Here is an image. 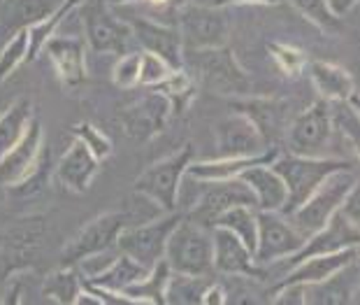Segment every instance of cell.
Wrapping results in <instances>:
<instances>
[{
  "mask_svg": "<svg viewBox=\"0 0 360 305\" xmlns=\"http://www.w3.org/2000/svg\"><path fill=\"white\" fill-rule=\"evenodd\" d=\"M288 3L319 30H323V33H328V35L340 33L342 19L335 17V14L330 12L328 0H288Z\"/></svg>",
  "mask_w": 360,
  "mask_h": 305,
  "instance_id": "cell-37",
  "label": "cell"
},
{
  "mask_svg": "<svg viewBox=\"0 0 360 305\" xmlns=\"http://www.w3.org/2000/svg\"><path fill=\"white\" fill-rule=\"evenodd\" d=\"M126 226H130L128 212H105L79 228V233L63 247L60 261L63 266H77L82 259L117 247L119 235Z\"/></svg>",
  "mask_w": 360,
  "mask_h": 305,
  "instance_id": "cell-9",
  "label": "cell"
},
{
  "mask_svg": "<svg viewBox=\"0 0 360 305\" xmlns=\"http://www.w3.org/2000/svg\"><path fill=\"white\" fill-rule=\"evenodd\" d=\"M240 180L251 189V194L256 198V210L258 212H279L286 201V185L277 173L272 170L270 163H260L247 168Z\"/></svg>",
  "mask_w": 360,
  "mask_h": 305,
  "instance_id": "cell-25",
  "label": "cell"
},
{
  "mask_svg": "<svg viewBox=\"0 0 360 305\" xmlns=\"http://www.w3.org/2000/svg\"><path fill=\"white\" fill-rule=\"evenodd\" d=\"M170 73H172V68L160 56L149 54V51H140V84H137V87L151 89L163 82Z\"/></svg>",
  "mask_w": 360,
  "mask_h": 305,
  "instance_id": "cell-43",
  "label": "cell"
},
{
  "mask_svg": "<svg viewBox=\"0 0 360 305\" xmlns=\"http://www.w3.org/2000/svg\"><path fill=\"white\" fill-rule=\"evenodd\" d=\"M98 170H101V161L82 142L75 140L65 149V154L58 158L56 168H53V178L68 192L86 194L91 189V182L96 180Z\"/></svg>",
  "mask_w": 360,
  "mask_h": 305,
  "instance_id": "cell-22",
  "label": "cell"
},
{
  "mask_svg": "<svg viewBox=\"0 0 360 305\" xmlns=\"http://www.w3.org/2000/svg\"><path fill=\"white\" fill-rule=\"evenodd\" d=\"M84 285H86V282H84ZM86 287L103 301V305H149V303H144L140 299H133V296H128L124 292H110V289L91 287V285H86Z\"/></svg>",
  "mask_w": 360,
  "mask_h": 305,
  "instance_id": "cell-45",
  "label": "cell"
},
{
  "mask_svg": "<svg viewBox=\"0 0 360 305\" xmlns=\"http://www.w3.org/2000/svg\"><path fill=\"white\" fill-rule=\"evenodd\" d=\"M212 275H181L170 273L163 305H202V296Z\"/></svg>",
  "mask_w": 360,
  "mask_h": 305,
  "instance_id": "cell-33",
  "label": "cell"
},
{
  "mask_svg": "<svg viewBox=\"0 0 360 305\" xmlns=\"http://www.w3.org/2000/svg\"><path fill=\"white\" fill-rule=\"evenodd\" d=\"M147 273H149V268H144V266H140L130 256L119 251V256L114 259L110 268L103 270L101 275H96L94 280H86V285L110 289V292H124V289H128L130 285L140 282Z\"/></svg>",
  "mask_w": 360,
  "mask_h": 305,
  "instance_id": "cell-30",
  "label": "cell"
},
{
  "mask_svg": "<svg viewBox=\"0 0 360 305\" xmlns=\"http://www.w3.org/2000/svg\"><path fill=\"white\" fill-rule=\"evenodd\" d=\"M356 185H358L356 166L333 173L330 178H326L323 185L288 217V222L293 224V228L302 238H309V235L321 231V228L340 212L342 201Z\"/></svg>",
  "mask_w": 360,
  "mask_h": 305,
  "instance_id": "cell-3",
  "label": "cell"
},
{
  "mask_svg": "<svg viewBox=\"0 0 360 305\" xmlns=\"http://www.w3.org/2000/svg\"><path fill=\"white\" fill-rule=\"evenodd\" d=\"M333 119L330 108L326 101H319L309 105L307 110L286 126V144L288 154L297 156H323L328 144L333 140Z\"/></svg>",
  "mask_w": 360,
  "mask_h": 305,
  "instance_id": "cell-8",
  "label": "cell"
},
{
  "mask_svg": "<svg viewBox=\"0 0 360 305\" xmlns=\"http://www.w3.org/2000/svg\"><path fill=\"white\" fill-rule=\"evenodd\" d=\"M72 135H75V140L82 142L84 147H86L101 163L105 161V158L112 156V151H114L112 138H110V135H105L101 128L94 126L91 121H82V124L75 126Z\"/></svg>",
  "mask_w": 360,
  "mask_h": 305,
  "instance_id": "cell-41",
  "label": "cell"
},
{
  "mask_svg": "<svg viewBox=\"0 0 360 305\" xmlns=\"http://www.w3.org/2000/svg\"><path fill=\"white\" fill-rule=\"evenodd\" d=\"M128 26L133 30V37L140 42L142 51L156 54L165 61L172 70L184 68V44L177 26L163 24L151 17H128Z\"/></svg>",
  "mask_w": 360,
  "mask_h": 305,
  "instance_id": "cell-15",
  "label": "cell"
},
{
  "mask_svg": "<svg viewBox=\"0 0 360 305\" xmlns=\"http://www.w3.org/2000/svg\"><path fill=\"white\" fill-rule=\"evenodd\" d=\"M270 305H307V287L304 285H279L270 287Z\"/></svg>",
  "mask_w": 360,
  "mask_h": 305,
  "instance_id": "cell-44",
  "label": "cell"
},
{
  "mask_svg": "<svg viewBox=\"0 0 360 305\" xmlns=\"http://www.w3.org/2000/svg\"><path fill=\"white\" fill-rule=\"evenodd\" d=\"M212 268L221 278H254L267 280L265 268H260L254 251L242 245L226 228H212Z\"/></svg>",
  "mask_w": 360,
  "mask_h": 305,
  "instance_id": "cell-14",
  "label": "cell"
},
{
  "mask_svg": "<svg viewBox=\"0 0 360 305\" xmlns=\"http://www.w3.org/2000/svg\"><path fill=\"white\" fill-rule=\"evenodd\" d=\"M214 228H226L231 231L235 238H240V242L249 251H256L258 242V212L251 205H235V208L226 210L217 222Z\"/></svg>",
  "mask_w": 360,
  "mask_h": 305,
  "instance_id": "cell-32",
  "label": "cell"
},
{
  "mask_svg": "<svg viewBox=\"0 0 360 305\" xmlns=\"http://www.w3.org/2000/svg\"><path fill=\"white\" fill-rule=\"evenodd\" d=\"M358 201H360V189L356 185L347 194V198L342 201V205H340V212L349 219L351 224H360V205H358Z\"/></svg>",
  "mask_w": 360,
  "mask_h": 305,
  "instance_id": "cell-46",
  "label": "cell"
},
{
  "mask_svg": "<svg viewBox=\"0 0 360 305\" xmlns=\"http://www.w3.org/2000/svg\"><path fill=\"white\" fill-rule=\"evenodd\" d=\"M33 117V103L28 98H19L5 112H0V158L21 140Z\"/></svg>",
  "mask_w": 360,
  "mask_h": 305,
  "instance_id": "cell-31",
  "label": "cell"
},
{
  "mask_svg": "<svg viewBox=\"0 0 360 305\" xmlns=\"http://www.w3.org/2000/svg\"><path fill=\"white\" fill-rule=\"evenodd\" d=\"M26 54H28V33L26 28H19L14 30L3 51H0V84L10 77L21 63H26Z\"/></svg>",
  "mask_w": 360,
  "mask_h": 305,
  "instance_id": "cell-40",
  "label": "cell"
},
{
  "mask_svg": "<svg viewBox=\"0 0 360 305\" xmlns=\"http://www.w3.org/2000/svg\"><path fill=\"white\" fill-rule=\"evenodd\" d=\"M267 54L272 56L274 66L279 68V73L286 75L290 80L300 77L304 73V68H307V54H304L300 47H295V44L267 42Z\"/></svg>",
  "mask_w": 360,
  "mask_h": 305,
  "instance_id": "cell-38",
  "label": "cell"
},
{
  "mask_svg": "<svg viewBox=\"0 0 360 305\" xmlns=\"http://www.w3.org/2000/svg\"><path fill=\"white\" fill-rule=\"evenodd\" d=\"M309 77L321 101L337 103V101H349L356 94V80L347 68L328 63V61H314L309 63Z\"/></svg>",
  "mask_w": 360,
  "mask_h": 305,
  "instance_id": "cell-27",
  "label": "cell"
},
{
  "mask_svg": "<svg viewBox=\"0 0 360 305\" xmlns=\"http://www.w3.org/2000/svg\"><path fill=\"white\" fill-rule=\"evenodd\" d=\"M217 147L219 156L237 158V156H258L270 149L258 133V128L240 112L228 114L217 124Z\"/></svg>",
  "mask_w": 360,
  "mask_h": 305,
  "instance_id": "cell-19",
  "label": "cell"
},
{
  "mask_svg": "<svg viewBox=\"0 0 360 305\" xmlns=\"http://www.w3.org/2000/svg\"><path fill=\"white\" fill-rule=\"evenodd\" d=\"M149 91H156L163 98H167V103H170V114L172 117H181L184 112L191 108V103L195 101V80L193 75H188L186 70H172L167 77L156 84V87H151Z\"/></svg>",
  "mask_w": 360,
  "mask_h": 305,
  "instance_id": "cell-29",
  "label": "cell"
},
{
  "mask_svg": "<svg viewBox=\"0 0 360 305\" xmlns=\"http://www.w3.org/2000/svg\"><path fill=\"white\" fill-rule=\"evenodd\" d=\"M226 305H270V287H263V280L254 278H224Z\"/></svg>",
  "mask_w": 360,
  "mask_h": 305,
  "instance_id": "cell-35",
  "label": "cell"
},
{
  "mask_svg": "<svg viewBox=\"0 0 360 305\" xmlns=\"http://www.w3.org/2000/svg\"><path fill=\"white\" fill-rule=\"evenodd\" d=\"M200 198L186 212V219L205 228H214V222L226 210L235 208V205H251V208H256L254 194H251V189L240 178L221 182H200Z\"/></svg>",
  "mask_w": 360,
  "mask_h": 305,
  "instance_id": "cell-10",
  "label": "cell"
},
{
  "mask_svg": "<svg viewBox=\"0 0 360 305\" xmlns=\"http://www.w3.org/2000/svg\"><path fill=\"white\" fill-rule=\"evenodd\" d=\"M202 305H226V289L221 282L212 280L210 285H207L205 296H202Z\"/></svg>",
  "mask_w": 360,
  "mask_h": 305,
  "instance_id": "cell-49",
  "label": "cell"
},
{
  "mask_svg": "<svg viewBox=\"0 0 360 305\" xmlns=\"http://www.w3.org/2000/svg\"><path fill=\"white\" fill-rule=\"evenodd\" d=\"M49 168H51L49 151H47V144H44L42 154H40V158H37L33 170H30L21 182H17V185L7 187V194L17 196V198H30V196L40 194L44 189V185H47V180H49Z\"/></svg>",
  "mask_w": 360,
  "mask_h": 305,
  "instance_id": "cell-39",
  "label": "cell"
},
{
  "mask_svg": "<svg viewBox=\"0 0 360 305\" xmlns=\"http://www.w3.org/2000/svg\"><path fill=\"white\" fill-rule=\"evenodd\" d=\"M174 26L179 30L184 49H214L224 47L228 42V24L226 10L212 5L188 3L177 12Z\"/></svg>",
  "mask_w": 360,
  "mask_h": 305,
  "instance_id": "cell-6",
  "label": "cell"
},
{
  "mask_svg": "<svg viewBox=\"0 0 360 305\" xmlns=\"http://www.w3.org/2000/svg\"><path fill=\"white\" fill-rule=\"evenodd\" d=\"M42 149H44V128H42V121L33 117L26 128V133L21 135V140L0 158V187L7 189L24 180L35 168Z\"/></svg>",
  "mask_w": 360,
  "mask_h": 305,
  "instance_id": "cell-18",
  "label": "cell"
},
{
  "mask_svg": "<svg viewBox=\"0 0 360 305\" xmlns=\"http://www.w3.org/2000/svg\"><path fill=\"white\" fill-rule=\"evenodd\" d=\"M360 242V231H358V224H351L342 212L328 222L321 231H316L309 238H304L302 247L295 251L293 256H288L286 261H279L288 268H293L295 263L304 261L309 256H321V254H333V251H340L344 247H358Z\"/></svg>",
  "mask_w": 360,
  "mask_h": 305,
  "instance_id": "cell-17",
  "label": "cell"
},
{
  "mask_svg": "<svg viewBox=\"0 0 360 305\" xmlns=\"http://www.w3.org/2000/svg\"><path fill=\"white\" fill-rule=\"evenodd\" d=\"M133 37L128 21L119 19L105 0L94 3L84 14V42L96 54H126Z\"/></svg>",
  "mask_w": 360,
  "mask_h": 305,
  "instance_id": "cell-12",
  "label": "cell"
},
{
  "mask_svg": "<svg viewBox=\"0 0 360 305\" xmlns=\"http://www.w3.org/2000/svg\"><path fill=\"white\" fill-rule=\"evenodd\" d=\"M358 261L319 285H307V305H351L358 294Z\"/></svg>",
  "mask_w": 360,
  "mask_h": 305,
  "instance_id": "cell-26",
  "label": "cell"
},
{
  "mask_svg": "<svg viewBox=\"0 0 360 305\" xmlns=\"http://www.w3.org/2000/svg\"><path fill=\"white\" fill-rule=\"evenodd\" d=\"M112 82L119 89H135L140 84V51H126L121 54L112 70Z\"/></svg>",
  "mask_w": 360,
  "mask_h": 305,
  "instance_id": "cell-42",
  "label": "cell"
},
{
  "mask_svg": "<svg viewBox=\"0 0 360 305\" xmlns=\"http://www.w3.org/2000/svg\"><path fill=\"white\" fill-rule=\"evenodd\" d=\"M358 261V247H344L333 254H321V256H309L304 261L295 263L293 268H288L283 275L274 282L272 287L279 285H319L328 278H333L335 273H340L347 266Z\"/></svg>",
  "mask_w": 360,
  "mask_h": 305,
  "instance_id": "cell-21",
  "label": "cell"
},
{
  "mask_svg": "<svg viewBox=\"0 0 360 305\" xmlns=\"http://www.w3.org/2000/svg\"><path fill=\"white\" fill-rule=\"evenodd\" d=\"M42 51L49 56L63 87L77 89L89 80V47L82 37L51 35Z\"/></svg>",
  "mask_w": 360,
  "mask_h": 305,
  "instance_id": "cell-16",
  "label": "cell"
},
{
  "mask_svg": "<svg viewBox=\"0 0 360 305\" xmlns=\"http://www.w3.org/2000/svg\"><path fill=\"white\" fill-rule=\"evenodd\" d=\"M84 278L79 275V270L75 266H63V268L53 270L47 275L42 285L44 299L53 301L56 305H72L75 296L82 292Z\"/></svg>",
  "mask_w": 360,
  "mask_h": 305,
  "instance_id": "cell-34",
  "label": "cell"
},
{
  "mask_svg": "<svg viewBox=\"0 0 360 305\" xmlns=\"http://www.w3.org/2000/svg\"><path fill=\"white\" fill-rule=\"evenodd\" d=\"M3 3H5V0H0V5H3Z\"/></svg>",
  "mask_w": 360,
  "mask_h": 305,
  "instance_id": "cell-52",
  "label": "cell"
},
{
  "mask_svg": "<svg viewBox=\"0 0 360 305\" xmlns=\"http://www.w3.org/2000/svg\"><path fill=\"white\" fill-rule=\"evenodd\" d=\"M184 63L193 68L195 80L217 96L244 98L254 89L249 73L228 44L214 49H184Z\"/></svg>",
  "mask_w": 360,
  "mask_h": 305,
  "instance_id": "cell-2",
  "label": "cell"
},
{
  "mask_svg": "<svg viewBox=\"0 0 360 305\" xmlns=\"http://www.w3.org/2000/svg\"><path fill=\"white\" fill-rule=\"evenodd\" d=\"M163 261L181 275H212V228L181 217L165 242Z\"/></svg>",
  "mask_w": 360,
  "mask_h": 305,
  "instance_id": "cell-4",
  "label": "cell"
},
{
  "mask_svg": "<svg viewBox=\"0 0 360 305\" xmlns=\"http://www.w3.org/2000/svg\"><path fill=\"white\" fill-rule=\"evenodd\" d=\"M170 273L172 270L167 268V263L160 259V261L140 282H135V285L124 289V294L133 296V299H140L149 305H163L165 303V287H167V280H170Z\"/></svg>",
  "mask_w": 360,
  "mask_h": 305,
  "instance_id": "cell-36",
  "label": "cell"
},
{
  "mask_svg": "<svg viewBox=\"0 0 360 305\" xmlns=\"http://www.w3.org/2000/svg\"><path fill=\"white\" fill-rule=\"evenodd\" d=\"M302 242L304 238L288 222V217L279 212H258V242L254 259L260 268L286 261L302 247Z\"/></svg>",
  "mask_w": 360,
  "mask_h": 305,
  "instance_id": "cell-11",
  "label": "cell"
},
{
  "mask_svg": "<svg viewBox=\"0 0 360 305\" xmlns=\"http://www.w3.org/2000/svg\"><path fill=\"white\" fill-rule=\"evenodd\" d=\"M191 161H193V144L186 142L174 154L149 166L135 180V192L156 203L163 212H177L181 182L186 178V168Z\"/></svg>",
  "mask_w": 360,
  "mask_h": 305,
  "instance_id": "cell-5",
  "label": "cell"
},
{
  "mask_svg": "<svg viewBox=\"0 0 360 305\" xmlns=\"http://www.w3.org/2000/svg\"><path fill=\"white\" fill-rule=\"evenodd\" d=\"M72 305H103V301L98 299V296L91 292V289L84 285L82 287V292L75 296V301H72Z\"/></svg>",
  "mask_w": 360,
  "mask_h": 305,
  "instance_id": "cell-51",
  "label": "cell"
},
{
  "mask_svg": "<svg viewBox=\"0 0 360 305\" xmlns=\"http://www.w3.org/2000/svg\"><path fill=\"white\" fill-rule=\"evenodd\" d=\"M272 170L279 175L286 185V201L279 215L290 217L307 198L323 185L326 178L333 173L344 170V168H354L351 161H342V158L333 156H297V154H279L270 163Z\"/></svg>",
  "mask_w": 360,
  "mask_h": 305,
  "instance_id": "cell-1",
  "label": "cell"
},
{
  "mask_svg": "<svg viewBox=\"0 0 360 305\" xmlns=\"http://www.w3.org/2000/svg\"><path fill=\"white\" fill-rule=\"evenodd\" d=\"M172 119L170 103L156 91H147L137 101L121 110V126L130 140L149 142L165 131L167 121Z\"/></svg>",
  "mask_w": 360,
  "mask_h": 305,
  "instance_id": "cell-13",
  "label": "cell"
},
{
  "mask_svg": "<svg viewBox=\"0 0 360 305\" xmlns=\"http://www.w3.org/2000/svg\"><path fill=\"white\" fill-rule=\"evenodd\" d=\"M0 305H24V282L12 280L10 285L5 287V294H3V299H0Z\"/></svg>",
  "mask_w": 360,
  "mask_h": 305,
  "instance_id": "cell-47",
  "label": "cell"
},
{
  "mask_svg": "<svg viewBox=\"0 0 360 305\" xmlns=\"http://www.w3.org/2000/svg\"><path fill=\"white\" fill-rule=\"evenodd\" d=\"M86 0H60V3L53 7V10L47 14L44 19L35 21V24H30L26 28L28 33V54H26V63H30V61H35L37 56L42 54L44 44H47V40L51 35H56L58 26L63 24V19H68L72 14V10H77V7H82Z\"/></svg>",
  "mask_w": 360,
  "mask_h": 305,
  "instance_id": "cell-28",
  "label": "cell"
},
{
  "mask_svg": "<svg viewBox=\"0 0 360 305\" xmlns=\"http://www.w3.org/2000/svg\"><path fill=\"white\" fill-rule=\"evenodd\" d=\"M233 112L244 114L251 124L258 128V133L263 135L267 147H277V142L283 133H286V103L279 98L270 96H258V98H237L231 103Z\"/></svg>",
  "mask_w": 360,
  "mask_h": 305,
  "instance_id": "cell-20",
  "label": "cell"
},
{
  "mask_svg": "<svg viewBox=\"0 0 360 305\" xmlns=\"http://www.w3.org/2000/svg\"><path fill=\"white\" fill-rule=\"evenodd\" d=\"M283 0H212V7H251V5H258V7H272V5H281Z\"/></svg>",
  "mask_w": 360,
  "mask_h": 305,
  "instance_id": "cell-48",
  "label": "cell"
},
{
  "mask_svg": "<svg viewBox=\"0 0 360 305\" xmlns=\"http://www.w3.org/2000/svg\"><path fill=\"white\" fill-rule=\"evenodd\" d=\"M179 219L181 215H177V212H167L165 217H158L154 222L130 224L121 231L117 249L151 270L163 259L165 242L170 238L172 228L179 224Z\"/></svg>",
  "mask_w": 360,
  "mask_h": 305,
  "instance_id": "cell-7",
  "label": "cell"
},
{
  "mask_svg": "<svg viewBox=\"0 0 360 305\" xmlns=\"http://www.w3.org/2000/svg\"><path fill=\"white\" fill-rule=\"evenodd\" d=\"M44 231V222L40 217L21 222L14 231H10L0 242V263H7L3 275H10L14 270H21L28 263V256L40 245Z\"/></svg>",
  "mask_w": 360,
  "mask_h": 305,
  "instance_id": "cell-24",
  "label": "cell"
},
{
  "mask_svg": "<svg viewBox=\"0 0 360 305\" xmlns=\"http://www.w3.org/2000/svg\"><path fill=\"white\" fill-rule=\"evenodd\" d=\"M358 5V0H328V7H330V12L335 14V17L344 19L347 14L354 10V7Z\"/></svg>",
  "mask_w": 360,
  "mask_h": 305,
  "instance_id": "cell-50",
  "label": "cell"
},
{
  "mask_svg": "<svg viewBox=\"0 0 360 305\" xmlns=\"http://www.w3.org/2000/svg\"><path fill=\"white\" fill-rule=\"evenodd\" d=\"M279 156L277 147L265 149L263 154L258 156H237V158H212V161H191L186 168V178L193 182H221V180H235L247 170L251 166H260V163H272L274 158Z\"/></svg>",
  "mask_w": 360,
  "mask_h": 305,
  "instance_id": "cell-23",
  "label": "cell"
}]
</instances>
